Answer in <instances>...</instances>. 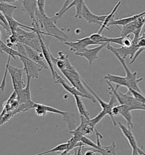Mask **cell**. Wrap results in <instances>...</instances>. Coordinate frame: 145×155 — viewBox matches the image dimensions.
<instances>
[{
    "label": "cell",
    "instance_id": "ab89813d",
    "mask_svg": "<svg viewBox=\"0 0 145 155\" xmlns=\"http://www.w3.org/2000/svg\"><path fill=\"white\" fill-rule=\"evenodd\" d=\"M112 115L114 117L120 115V110L119 105L115 106L113 107L112 110Z\"/></svg>",
    "mask_w": 145,
    "mask_h": 155
},
{
    "label": "cell",
    "instance_id": "277c9868",
    "mask_svg": "<svg viewBox=\"0 0 145 155\" xmlns=\"http://www.w3.org/2000/svg\"><path fill=\"white\" fill-rule=\"evenodd\" d=\"M109 85L108 89L116 97L120 105H125L129 106L131 110H143L145 111V105L140 102L131 95L129 91L127 93H122L113 87L111 82L107 81Z\"/></svg>",
    "mask_w": 145,
    "mask_h": 155
},
{
    "label": "cell",
    "instance_id": "1f68e13d",
    "mask_svg": "<svg viewBox=\"0 0 145 155\" xmlns=\"http://www.w3.org/2000/svg\"><path fill=\"white\" fill-rule=\"evenodd\" d=\"M81 141L82 143L85 144V146H87V147H90L92 148H94L95 150H98L99 147L97 145L96 143H95L94 142L91 140L90 139L87 138L86 136H82L81 139Z\"/></svg>",
    "mask_w": 145,
    "mask_h": 155
},
{
    "label": "cell",
    "instance_id": "6da1fadb",
    "mask_svg": "<svg viewBox=\"0 0 145 155\" xmlns=\"http://www.w3.org/2000/svg\"><path fill=\"white\" fill-rule=\"evenodd\" d=\"M36 21L40 24L41 28L45 29L46 32L51 37L54 38L60 41H68L69 36L63 30L59 28L56 24L57 21L54 16L49 17L46 14H41L37 9L36 13Z\"/></svg>",
    "mask_w": 145,
    "mask_h": 155
},
{
    "label": "cell",
    "instance_id": "d4e9b609",
    "mask_svg": "<svg viewBox=\"0 0 145 155\" xmlns=\"http://www.w3.org/2000/svg\"><path fill=\"white\" fill-rule=\"evenodd\" d=\"M17 9V6L15 5H11L6 2H0L1 13L5 16L13 17L14 12Z\"/></svg>",
    "mask_w": 145,
    "mask_h": 155
},
{
    "label": "cell",
    "instance_id": "d590c367",
    "mask_svg": "<svg viewBox=\"0 0 145 155\" xmlns=\"http://www.w3.org/2000/svg\"><path fill=\"white\" fill-rule=\"evenodd\" d=\"M107 114L104 113L103 111H101L99 114H98L97 116H96L95 118H94L90 119L91 122L95 126H96V124H98L104 118V117Z\"/></svg>",
    "mask_w": 145,
    "mask_h": 155
},
{
    "label": "cell",
    "instance_id": "30bf717a",
    "mask_svg": "<svg viewBox=\"0 0 145 155\" xmlns=\"http://www.w3.org/2000/svg\"><path fill=\"white\" fill-rule=\"evenodd\" d=\"M118 127L120 128V130L121 131L122 134L126 137V139L129 142V144L131 147V149L137 150L140 155H145V152L142 150V149L138 146L136 137L132 132V129L127 127V126H125L121 122H118Z\"/></svg>",
    "mask_w": 145,
    "mask_h": 155
},
{
    "label": "cell",
    "instance_id": "7a4b0ae2",
    "mask_svg": "<svg viewBox=\"0 0 145 155\" xmlns=\"http://www.w3.org/2000/svg\"><path fill=\"white\" fill-rule=\"evenodd\" d=\"M60 71L63 74V76L68 79V81L70 82L72 86L75 87L83 94L88 96L93 103L96 102V99L88 91L86 87H85L82 82L83 78H82L80 74L78 73V72L72 64L70 65L67 68L61 70Z\"/></svg>",
    "mask_w": 145,
    "mask_h": 155
},
{
    "label": "cell",
    "instance_id": "cb8c5ba5",
    "mask_svg": "<svg viewBox=\"0 0 145 155\" xmlns=\"http://www.w3.org/2000/svg\"><path fill=\"white\" fill-rule=\"evenodd\" d=\"M0 51L1 53L5 52L9 55V56H11L12 58L15 60L17 59V57H21L22 55H21L17 50H14L13 48H10L6 45L2 40L0 39Z\"/></svg>",
    "mask_w": 145,
    "mask_h": 155
},
{
    "label": "cell",
    "instance_id": "d6a6232c",
    "mask_svg": "<svg viewBox=\"0 0 145 155\" xmlns=\"http://www.w3.org/2000/svg\"><path fill=\"white\" fill-rule=\"evenodd\" d=\"M128 91L130 93L131 95L133 96L137 100L139 101L140 103L145 105V97L143 96L142 93H140L138 91H134L133 89H128Z\"/></svg>",
    "mask_w": 145,
    "mask_h": 155
},
{
    "label": "cell",
    "instance_id": "d6986e66",
    "mask_svg": "<svg viewBox=\"0 0 145 155\" xmlns=\"http://www.w3.org/2000/svg\"><path fill=\"white\" fill-rule=\"evenodd\" d=\"M104 78L109 82H113L116 84L115 89L118 90L120 87H127V78L120 76L113 75L111 74H107L104 76Z\"/></svg>",
    "mask_w": 145,
    "mask_h": 155
},
{
    "label": "cell",
    "instance_id": "9a60e30c",
    "mask_svg": "<svg viewBox=\"0 0 145 155\" xmlns=\"http://www.w3.org/2000/svg\"><path fill=\"white\" fill-rule=\"evenodd\" d=\"M85 4V0H73L72 2H71L69 5H68V7L66 8V9L63 11L62 13L59 15H54V17L56 19L57 21H58L59 19H61L63 15L65 14L72 7H75L76 8V14L74 15V17L76 18L82 19V9L83 6Z\"/></svg>",
    "mask_w": 145,
    "mask_h": 155
},
{
    "label": "cell",
    "instance_id": "5b68a950",
    "mask_svg": "<svg viewBox=\"0 0 145 155\" xmlns=\"http://www.w3.org/2000/svg\"><path fill=\"white\" fill-rule=\"evenodd\" d=\"M82 82L83 83L85 87H86V89L88 90V91L95 98L96 100L98 101L99 105H100V106L102 109V111H103L107 115H108L112 120L113 125L116 126L117 123L114 119V117H113L112 113V110L113 107L114 106V105L117 103H118L116 97L111 91H109V94H110L111 98H110V100L108 103H107L102 99H101L95 93V91H94L90 87L87 85V84L83 80Z\"/></svg>",
    "mask_w": 145,
    "mask_h": 155
},
{
    "label": "cell",
    "instance_id": "7402d4cb",
    "mask_svg": "<svg viewBox=\"0 0 145 155\" xmlns=\"http://www.w3.org/2000/svg\"><path fill=\"white\" fill-rule=\"evenodd\" d=\"M74 97L76 101L77 109L80 115V117H85L87 119H90V114L89 111L86 109V106L83 102L81 97L78 96H74Z\"/></svg>",
    "mask_w": 145,
    "mask_h": 155
},
{
    "label": "cell",
    "instance_id": "83f0119b",
    "mask_svg": "<svg viewBox=\"0 0 145 155\" xmlns=\"http://www.w3.org/2000/svg\"><path fill=\"white\" fill-rule=\"evenodd\" d=\"M90 37L91 39L96 43V45H102L109 43L108 37L103 35H102V34H99V33L92 34V35H91Z\"/></svg>",
    "mask_w": 145,
    "mask_h": 155
},
{
    "label": "cell",
    "instance_id": "484cf974",
    "mask_svg": "<svg viewBox=\"0 0 145 155\" xmlns=\"http://www.w3.org/2000/svg\"><path fill=\"white\" fill-rule=\"evenodd\" d=\"M63 120L68 124V128L71 131L74 130L77 127V120L76 119L75 114L71 112L66 111L63 116Z\"/></svg>",
    "mask_w": 145,
    "mask_h": 155
},
{
    "label": "cell",
    "instance_id": "f35d334b",
    "mask_svg": "<svg viewBox=\"0 0 145 155\" xmlns=\"http://www.w3.org/2000/svg\"><path fill=\"white\" fill-rule=\"evenodd\" d=\"M138 46L140 48H142L145 49V31L139 39V41L138 43Z\"/></svg>",
    "mask_w": 145,
    "mask_h": 155
},
{
    "label": "cell",
    "instance_id": "e575fe53",
    "mask_svg": "<svg viewBox=\"0 0 145 155\" xmlns=\"http://www.w3.org/2000/svg\"><path fill=\"white\" fill-rule=\"evenodd\" d=\"M16 47H17V51L21 55H22V56L28 58V54H27V51H26L24 45H23L22 43L18 42L16 44Z\"/></svg>",
    "mask_w": 145,
    "mask_h": 155
},
{
    "label": "cell",
    "instance_id": "44dd1931",
    "mask_svg": "<svg viewBox=\"0 0 145 155\" xmlns=\"http://www.w3.org/2000/svg\"><path fill=\"white\" fill-rule=\"evenodd\" d=\"M119 107L120 110V115L125 119L127 127L132 129L134 126L133 124V117L131 114L132 110L130 107L125 105H120Z\"/></svg>",
    "mask_w": 145,
    "mask_h": 155
},
{
    "label": "cell",
    "instance_id": "52a82bcc",
    "mask_svg": "<svg viewBox=\"0 0 145 155\" xmlns=\"http://www.w3.org/2000/svg\"><path fill=\"white\" fill-rule=\"evenodd\" d=\"M19 59L23 64V68L24 69V72L26 73V75L31 77L32 78L37 79L39 77V74L43 68L39 65L33 61L29 58L22 56L19 58Z\"/></svg>",
    "mask_w": 145,
    "mask_h": 155
},
{
    "label": "cell",
    "instance_id": "7c38bea8",
    "mask_svg": "<svg viewBox=\"0 0 145 155\" xmlns=\"http://www.w3.org/2000/svg\"><path fill=\"white\" fill-rule=\"evenodd\" d=\"M107 44L99 45L96 47L93 48H85L84 50L82 51L81 52L77 54L76 55L79 56L80 57H83L88 60L89 64H92V63L98 59L99 54L100 51L102 50L104 47H105Z\"/></svg>",
    "mask_w": 145,
    "mask_h": 155
},
{
    "label": "cell",
    "instance_id": "8fae6325",
    "mask_svg": "<svg viewBox=\"0 0 145 155\" xmlns=\"http://www.w3.org/2000/svg\"><path fill=\"white\" fill-rule=\"evenodd\" d=\"M107 15H98L93 14L85 3L83 5L82 13V18L86 20L89 24H95L99 25L101 27L106 18Z\"/></svg>",
    "mask_w": 145,
    "mask_h": 155
},
{
    "label": "cell",
    "instance_id": "b9f144b4",
    "mask_svg": "<svg viewBox=\"0 0 145 155\" xmlns=\"http://www.w3.org/2000/svg\"><path fill=\"white\" fill-rule=\"evenodd\" d=\"M16 1L22 2V0H0V2H6V3H13Z\"/></svg>",
    "mask_w": 145,
    "mask_h": 155
},
{
    "label": "cell",
    "instance_id": "f1b7e54d",
    "mask_svg": "<svg viewBox=\"0 0 145 155\" xmlns=\"http://www.w3.org/2000/svg\"><path fill=\"white\" fill-rule=\"evenodd\" d=\"M68 149V143H63V144H60L58 146H56L54 147L53 148H52L50 150H47L42 153H40L38 154H36L35 155H44L48 154L50 153H53V152H63L64 150H66Z\"/></svg>",
    "mask_w": 145,
    "mask_h": 155
},
{
    "label": "cell",
    "instance_id": "ffe728a7",
    "mask_svg": "<svg viewBox=\"0 0 145 155\" xmlns=\"http://www.w3.org/2000/svg\"><path fill=\"white\" fill-rule=\"evenodd\" d=\"M145 14V11L140 13V14H136L134 15H132L131 17H127L125 18L118 19H113L112 21H111L110 23H109V26H116V27L118 26H125L129 23H131L132 22L134 21L137 19L140 18L141 16L144 15Z\"/></svg>",
    "mask_w": 145,
    "mask_h": 155
},
{
    "label": "cell",
    "instance_id": "4fadbf2b",
    "mask_svg": "<svg viewBox=\"0 0 145 155\" xmlns=\"http://www.w3.org/2000/svg\"><path fill=\"white\" fill-rule=\"evenodd\" d=\"M28 58L30 59L39 65L43 69H49V65L45 60L44 56L42 52H39L32 49L31 47L25 45Z\"/></svg>",
    "mask_w": 145,
    "mask_h": 155
},
{
    "label": "cell",
    "instance_id": "f546056e",
    "mask_svg": "<svg viewBox=\"0 0 145 155\" xmlns=\"http://www.w3.org/2000/svg\"><path fill=\"white\" fill-rule=\"evenodd\" d=\"M0 25L5 30L7 35L10 36L12 34V32L7 19L4 15L1 13L0 15Z\"/></svg>",
    "mask_w": 145,
    "mask_h": 155
},
{
    "label": "cell",
    "instance_id": "9c48e42d",
    "mask_svg": "<svg viewBox=\"0 0 145 155\" xmlns=\"http://www.w3.org/2000/svg\"><path fill=\"white\" fill-rule=\"evenodd\" d=\"M63 43L65 45L69 47L70 51L73 52L75 55L81 52L88 46L96 45V43L91 39L90 37H85L75 41H66Z\"/></svg>",
    "mask_w": 145,
    "mask_h": 155
},
{
    "label": "cell",
    "instance_id": "8d00e7d4",
    "mask_svg": "<svg viewBox=\"0 0 145 155\" xmlns=\"http://www.w3.org/2000/svg\"><path fill=\"white\" fill-rule=\"evenodd\" d=\"M125 37H118V38H109L108 39V43H115L118 45L120 46L123 47L124 44H123V41H124V39Z\"/></svg>",
    "mask_w": 145,
    "mask_h": 155
},
{
    "label": "cell",
    "instance_id": "4316f807",
    "mask_svg": "<svg viewBox=\"0 0 145 155\" xmlns=\"http://www.w3.org/2000/svg\"><path fill=\"white\" fill-rule=\"evenodd\" d=\"M5 17L6 18L8 22H9L12 33L16 32L17 29L19 28H26L30 30L31 31H32V27H30V26H28L25 25H23L22 23L19 22L17 20H15V19L13 17H8V16H5Z\"/></svg>",
    "mask_w": 145,
    "mask_h": 155
},
{
    "label": "cell",
    "instance_id": "2e32d148",
    "mask_svg": "<svg viewBox=\"0 0 145 155\" xmlns=\"http://www.w3.org/2000/svg\"><path fill=\"white\" fill-rule=\"evenodd\" d=\"M23 8L27 15L33 20L36 21V13L38 9L37 0H22Z\"/></svg>",
    "mask_w": 145,
    "mask_h": 155
},
{
    "label": "cell",
    "instance_id": "603a6c76",
    "mask_svg": "<svg viewBox=\"0 0 145 155\" xmlns=\"http://www.w3.org/2000/svg\"><path fill=\"white\" fill-rule=\"evenodd\" d=\"M121 4V1H118V4L116 5H115V6L113 8V10H112V12H111L110 14H108L107 15V17L105 19L104 22L103 23L102 26L100 28L99 30L98 33L99 34H102V32H103V31L105 30V29H107V30L109 31V28H108V26L109 23H110L111 21H112L113 19H114V14L116 12V11L118 10L119 6H120Z\"/></svg>",
    "mask_w": 145,
    "mask_h": 155
},
{
    "label": "cell",
    "instance_id": "5bb4252c",
    "mask_svg": "<svg viewBox=\"0 0 145 155\" xmlns=\"http://www.w3.org/2000/svg\"><path fill=\"white\" fill-rule=\"evenodd\" d=\"M54 80H55L54 81L55 83L61 85L62 87H63L66 91L69 92V93H70L71 94H72V96H80L82 98H86L90 100V98L88 96H86L85 94H83L81 91H79L75 87L70 86L69 84H68V83L65 81V80H63V78H62L61 76H60L56 71H55Z\"/></svg>",
    "mask_w": 145,
    "mask_h": 155
},
{
    "label": "cell",
    "instance_id": "60d3db41",
    "mask_svg": "<svg viewBox=\"0 0 145 155\" xmlns=\"http://www.w3.org/2000/svg\"><path fill=\"white\" fill-rule=\"evenodd\" d=\"M83 155H96V152L94 150H86Z\"/></svg>",
    "mask_w": 145,
    "mask_h": 155
},
{
    "label": "cell",
    "instance_id": "74e56055",
    "mask_svg": "<svg viewBox=\"0 0 145 155\" xmlns=\"http://www.w3.org/2000/svg\"><path fill=\"white\" fill-rule=\"evenodd\" d=\"M37 6L38 9L41 13L43 15H45V0H37Z\"/></svg>",
    "mask_w": 145,
    "mask_h": 155
},
{
    "label": "cell",
    "instance_id": "7bdbcfd3",
    "mask_svg": "<svg viewBox=\"0 0 145 155\" xmlns=\"http://www.w3.org/2000/svg\"><path fill=\"white\" fill-rule=\"evenodd\" d=\"M60 155H74L70 152V151H68V150H65L62 152V153Z\"/></svg>",
    "mask_w": 145,
    "mask_h": 155
},
{
    "label": "cell",
    "instance_id": "836d02e7",
    "mask_svg": "<svg viewBox=\"0 0 145 155\" xmlns=\"http://www.w3.org/2000/svg\"><path fill=\"white\" fill-rule=\"evenodd\" d=\"M101 147L103 148L109 155H117L116 154V144L114 141L112 142V144L110 146H103L100 145Z\"/></svg>",
    "mask_w": 145,
    "mask_h": 155
},
{
    "label": "cell",
    "instance_id": "3957f363",
    "mask_svg": "<svg viewBox=\"0 0 145 155\" xmlns=\"http://www.w3.org/2000/svg\"><path fill=\"white\" fill-rule=\"evenodd\" d=\"M105 47L107 48V49L108 50L111 51L113 55L116 57V58L119 61L120 64H121L123 68L124 69L125 73H126L125 77L127 80V89H133L134 91H138L140 93H142V92L140 91V87H138V83L140 82L141 81H142L143 78H137V72H135L132 73L130 72V71L129 70V69L128 68V67L126 64L125 59H123L120 55H118V54L116 52V51L114 50V48L113 47V46H111L110 45V43L107 44V45Z\"/></svg>",
    "mask_w": 145,
    "mask_h": 155
},
{
    "label": "cell",
    "instance_id": "ac0fdd59",
    "mask_svg": "<svg viewBox=\"0 0 145 155\" xmlns=\"http://www.w3.org/2000/svg\"><path fill=\"white\" fill-rule=\"evenodd\" d=\"M27 83L26 87L22 91L18 93V100L19 104L23 103H26L31 100V90H30V85L32 78L28 76H27Z\"/></svg>",
    "mask_w": 145,
    "mask_h": 155
},
{
    "label": "cell",
    "instance_id": "e0dca14e",
    "mask_svg": "<svg viewBox=\"0 0 145 155\" xmlns=\"http://www.w3.org/2000/svg\"><path fill=\"white\" fill-rule=\"evenodd\" d=\"M140 49L138 45L132 43V46L129 47H121L120 48H114V50L121 58L125 59L127 56H130V60L133 59L136 52Z\"/></svg>",
    "mask_w": 145,
    "mask_h": 155
},
{
    "label": "cell",
    "instance_id": "4dcf8cb0",
    "mask_svg": "<svg viewBox=\"0 0 145 155\" xmlns=\"http://www.w3.org/2000/svg\"><path fill=\"white\" fill-rule=\"evenodd\" d=\"M36 114L39 117H45L48 112L45 109V105L34 102V109Z\"/></svg>",
    "mask_w": 145,
    "mask_h": 155
},
{
    "label": "cell",
    "instance_id": "ba28073f",
    "mask_svg": "<svg viewBox=\"0 0 145 155\" xmlns=\"http://www.w3.org/2000/svg\"><path fill=\"white\" fill-rule=\"evenodd\" d=\"M81 123L74 130L70 131L72 135L90 136L95 131V126L91 123L90 119H87L85 117H80Z\"/></svg>",
    "mask_w": 145,
    "mask_h": 155
},
{
    "label": "cell",
    "instance_id": "8992f818",
    "mask_svg": "<svg viewBox=\"0 0 145 155\" xmlns=\"http://www.w3.org/2000/svg\"><path fill=\"white\" fill-rule=\"evenodd\" d=\"M8 72L11 78L14 90L18 94L26 86L23 79V74L24 69L9 65Z\"/></svg>",
    "mask_w": 145,
    "mask_h": 155
},
{
    "label": "cell",
    "instance_id": "f6af8a7d",
    "mask_svg": "<svg viewBox=\"0 0 145 155\" xmlns=\"http://www.w3.org/2000/svg\"><path fill=\"white\" fill-rule=\"evenodd\" d=\"M131 155H142L137 151V150H132V153Z\"/></svg>",
    "mask_w": 145,
    "mask_h": 155
},
{
    "label": "cell",
    "instance_id": "ee69618b",
    "mask_svg": "<svg viewBox=\"0 0 145 155\" xmlns=\"http://www.w3.org/2000/svg\"><path fill=\"white\" fill-rule=\"evenodd\" d=\"M6 45L9 47H10V48H13L14 46L13 44L9 41V39H8L6 40Z\"/></svg>",
    "mask_w": 145,
    "mask_h": 155
}]
</instances>
